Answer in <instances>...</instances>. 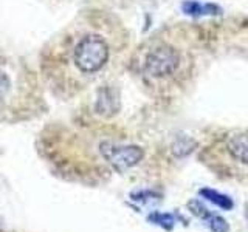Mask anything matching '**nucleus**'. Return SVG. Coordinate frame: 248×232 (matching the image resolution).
<instances>
[{
  "label": "nucleus",
  "instance_id": "obj_8",
  "mask_svg": "<svg viewBox=\"0 0 248 232\" xmlns=\"http://www.w3.org/2000/svg\"><path fill=\"white\" fill-rule=\"evenodd\" d=\"M182 10L185 14L192 15V17H200V15H217L222 10L214 3H200L196 0H186L182 5Z\"/></svg>",
  "mask_w": 248,
  "mask_h": 232
},
{
  "label": "nucleus",
  "instance_id": "obj_5",
  "mask_svg": "<svg viewBox=\"0 0 248 232\" xmlns=\"http://www.w3.org/2000/svg\"><path fill=\"white\" fill-rule=\"evenodd\" d=\"M188 207L197 218H200L209 229H211V232H228L230 231V226H228V223L225 221V218H222L220 215H217L211 211H208L199 200L189 201Z\"/></svg>",
  "mask_w": 248,
  "mask_h": 232
},
{
  "label": "nucleus",
  "instance_id": "obj_6",
  "mask_svg": "<svg viewBox=\"0 0 248 232\" xmlns=\"http://www.w3.org/2000/svg\"><path fill=\"white\" fill-rule=\"evenodd\" d=\"M227 150L236 161L248 164V131L232 135L227 141Z\"/></svg>",
  "mask_w": 248,
  "mask_h": 232
},
{
  "label": "nucleus",
  "instance_id": "obj_9",
  "mask_svg": "<svg viewBox=\"0 0 248 232\" xmlns=\"http://www.w3.org/2000/svg\"><path fill=\"white\" fill-rule=\"evenodd\" d=\"M200 195L206 198L208 201H211V203H214L216 206H219L222 209H227V211H230V209H232V200L227 195H223V193L217 192V190H213V189H202L200 190Z\"/></svg>",
  "mask_w": 248,
  "mask_h": 232
},
{
  "label": "nucleus",
  "instance_id": "obj_11",
  "mask_svg": "<svg viewBox=\"0 0 248 232\" xmlns=\"http://www.w3.org/2000/svg\"><path fill=\"white\" fill-rule=\"evenodd\" d=\"M0 232H2V218H0Z\"/></svg>",
  "mask_w": 248,
  "mask_h": 232
},
{
  "label": "nucleus",
  "instance_id": "obj_2",
  "mask_svg": "<svg viewBox=\"0 0 248 232\" xmlns=\"http://www.w3.org/2000/svg\"><path fill=\"white\" fill-rule=\"evenodd\" d=\"M34 87L27 65L0 56V121L27 119L37 99Z\"/></svg>",
  "mask_w": 248,
  "mask_h": 232
},
{
  "label": "nucleus",
  "instance_id": "obj_10",
  "mask_svg": "<svg viewBox=\"0 0 248 232\" xmlns=\"http://www.w3.org/2000/svg\"><path fill=\"white\" fill-rule=\"evenodd\" d=\"M149 221H152L154 224H158V226L165 228V229H172L174 223H175V218L174 215L170 214H161V212H154L149 215Z\"/></svg>",
  "mask_w": 248,
  "mask_h": 232
},
{
  "label": "nucleus",
  "instance_id": "obj_7",
  "mask_svg": "<svg viewBox=\"0 0 248 232\" xmlns=\"http://www.w3.org/2000/svg\"><path fill=\"white\" fill-rule=\"evenodd\" d=\"M120 108L118 98H115V93L108 88L99 91L98 101H96V112L103 116H112Z\"/></svg>",
  "mask_w": 248,
  "mask_h": 232
},
{
  "label": "nucleus",
  "instance_id": "obj_1",
  "mask_svg": "<svg viewBox=\"0 0 248 232\" xmlns=\"http://www.w3.org/2000/svg\"><path fill=\"white\" fill-rule=\"evenodd\" d=\"M50 53L51 58L44 62L45 68L70 65L79 76H95L103 72L110 60V44L107 37L90 28V25L75 27L73 33L65 34L62 42Z\"/></svg>",
  "mask_w": 248,
  "mask_h": 232
},
{
  "label": "nucleus",
  "instance_id": "obj_4",
  "mask_svg": "<svg viewBox=\"0 0 248 232\" xmlns=\"http://www.w3.org/2000/svg\"><path fill=\"white\" fill-rule=\"evenodd\" d=\"M99 152L103 158L118 172L135 167L143 160V149L138 145H121L110 141L99 144Z\"/></svg>",
  "mask_w": 248,
  "mask_h": 232
},
{
  "label": "nucleus",
  "instance_id": "obj_3",
  "mask_svg": "<svg viewBox=\"0 0 248 232\" xmlns=\"http://www.w3.org/2000/svg\"><path fill=\"white\" fill-rule=\"evenodd\" d=\"M180 65V56L174 46L169 45H158L152 48L144 59V73L152 77H168L177 72Z\"/></svg>",
  "mask_w": 248,
  "mask_h": 232
}]
</instances>
